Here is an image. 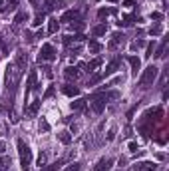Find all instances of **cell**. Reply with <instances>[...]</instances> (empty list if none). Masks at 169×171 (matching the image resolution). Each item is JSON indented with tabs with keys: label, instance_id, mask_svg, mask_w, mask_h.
<instances>
[{
	"label": "cell",
	"instance_id": "obj_1",
	"mask_svg": "<svg viewBox=\"0 0 169 171\" xmlns=\"http://www.w3.org/2000/svg\"><path fill=\"white\" fill-rule=\"evenodd\" d=\"M157 74H159V68L157 66H153V64L147 66L143 70V74H141V78H139V86L141 88H149V86L157 80Z\"/></svg>",
	"mask_w": 169,
	"mask_h": 171
},
{
	"label": "cell",
	"instance_id": "obj_2",
	"mask_svg": "<svg viewBox=\"0 0 169 171\" xmlns=\"http://www.w3.org/2000/svg\"><path fill=\"white\" fill-rule=\"evenodd\" d=\"M20 76H22V72L14 64H8V68H6V84H8V90H12V92L16 90V84H18Z\"/></svg>",
	"mask_w": 169,
	"mask_h": 171
},
{
	"label": "cell",
	"instance_id": "obj_3",
	"mask_svg": "<svg viewBox=\"0 0 169 171\" xmlns=\"http://www.w3.org/2000/svg\"><path fill=\"white\" fill-rule=\"evenodd\" d=\"M18 153H20V163H22V167L28 169L30 159H32V151H30V147L22 141V139H18Z\"/></svg>",
	"mask_w": 169,
	"mask_h": 171
},
{
	"label": "cell",
	"instance_id": "obj_4",
	"mask_svg": "<svg viewBox=\"0 0 169 171\" xmlns=\"http://www.w3.org/2000/svg\"><path fill=\"white\" fill-rule=\"evenodd\" d=\"M38 60L40 62H54L56 60V50H54L52 44H42L38 52Z\"/></svg>",
	"mask_w": 169,
	"mask_h": 171
},
{
	"label": "cell",
	"instance_id": "obj_5",
	"mask_svg": "<svg viewBox=\"0 0 169 171\" xmlns=\"http://www.w3.org/2000/svg\"><path fill=\"white\" fill-rule=\"evenodd\" d=\"M107 100H106V95L104 94H97L94 95V102H92V109L96 111V114H100V111H104V108H106Z\"/></svg>",
	"mask_w": 169,
	"mask_h": 171
},
{
	"label": "cell",
	"instance_id": "obj_6",
	"mask_svg": "<svg viewBox=\"0 0 169 171\" xmlns=\"http://www.w3.org/2000/svg\"><path fill=\"white\" fill-rule=\"evenodd\" d=\"M111 165H113V159H111V157H101L100 161L94 165L92 171H110Z\"/></svg>",
	"mask_w": 169,
	"mask_h": 171
},
{
	"label": "cell",
	"instance_id": "obj_7",
	"mask_svg": "<svg viewBox=\"0 0 169 171\" xmlns=\"http://www.w3.org/2000/svg\"><path fill=\"white\" fill-rule=\"evenodd\" d=\"M117 68H120V60H117V58H116V60H111V62H110V64H107V66H106V70H104V72H101V74H100V78H101V80H104V78L111 76V74H116V70H117Z\"/></svg>",
	"mask_w": 169,
	"mask_h": 171
},
{
	"label": "cell",
	"instance_id": "obj_8",
	"mask_svg": "<svg viewBox=\"0 0 169 171\" xmlns=\"http://www.w3.org/2000/svg\"><path fill=\"white\" fill-rule=\"evenodd\" d=\"M123 40H126V36H123L121 32H116L113 36H111V40H110V44H107V48H110V50H116L120 44H123Z\"/></svg>",
	"mask_w": 169,
	"mask_h": 171
},
{
	"label": "cell",
	"instance_id": "obj_9",
	"mask_svg": "<svg viewBox=\"0 0 169 171\" xmlns=\"http://www.w3.org/2000/svg\"><path fill=\"white\" fill-rule=\"evenodd\" d=\"M157 169V165H155L153 161H141V163H135L133 171H155Z\"/></svg>",
	"mask_w": 169,
	"mask_h": 171
},
{
	"label": "cell",
	"instance_id": "obj_10",
	"mask_svg": "<svg viewBox=\"0 0 169 171\" xmlns=\"http://www.w3.org/2000/svg\"><path fill=\"white\" fill-rule=\"evenodd\" d=\"M127 62H129V66H131V74L137 76V72H139V68H141V60L135 58V56H127Z\"/></svg>",
	"mask_w": 169,
	"mask_h": 171
},
{
	"label": "cell",
	"instance_id": "obj_11",
	"mask_svg": "<svg viewBox=\"0 0 169 171\" xmlns=\"http://www.w3.org/2000/svg\"><path fill=\"white\" fill-rule=\"evenodd\" d=\"M14 66L18 68L20 72H24V70H26V66H28V56H24V54H18V56H16Z\"/></svg>",
	"mask_w": 169,
	"mask_h": 171
},
{
	"label": "cell",
	"instance_id": "obj_12",
	"mask_svg": "<svg viewBox=\"0 0 169 171\" xmlns=\"http://www.w3.org/2000/svg\"><path fill=\"white\" fill-rule=\"evenodd\" d=\"M64 76H66V80H78L80 78V70L74 66H68L66 70H64Z\"/></svg>",
	"mask_w": 169,
	"mask_h": 171
},
{
	"label": "cell",
	"instance_id": "obj_13",
	"mask_svg": "<svg viewBox=\"0 0 169 171\" xmlns=\"http://www.w3.org/2000/svg\"><path fill=\"white\" fill-rule=\"evenodd\" d=\"M36 78H38V74L32 70V72H30V76H28V82H26V95L36 88Z\"/></svg>",
	"mask_w": 169,
	"mask_h": 171
},
{
	"label": "cell",
	"instance_id": "obj_14",
	"mask_svg": "<svg viewBox=\"0 0 169 171\" xmlns=\"http://www.w3.org/2000/svg\"><path fill=\"white\" fill-rule=\"evenodd\" d=\"M62 92L66 95H70V98H74V95H80V88H76V86H72V84H66L62 88Z\"/></svg>",
	"mask_w": 169,
	"mask_h": 171
},
{
	"label": "cell",
	"instance_id": "obj_15",
	"mask_svg": "<svg viewBox=\"0 0 169 171\" xmlns=\"http://www.w3.org/2000/svg\"><path fill=\"white\" fill-rule=\"evenodd\" d=\"M58 28H60L58 18H50L48 20V34H56V32H58Z\"/></svg>",
	"mask_w": 169,
	"mask_h": 171
},
{
	"label": "cell",
	"instance_id": "obj_16",
	"mask_svg": "<svg viewBox=\"0 0 169 171\" xmlns=\"http://www.w3.org/2000/svg\"><path fill=\"white\" fill-rule=\"evenodd\" d=\"M74 18H78V12H76V10H68V12H64V14H62L60 22H70V20H74Z\"/></svg>",
	"mask_w": 169,
	"mask_h": 171
},
{
	"label": "cell",
	"instance_id": "obj_17",
	"mask_svg": "<svg viewBox=\"0 0 169 171\" xmlns=\"http://www.w3.org/2000/svg\"><path fill=\"white\" fill-rule=\"evenodd\" d=\"M106 32H107V24H106V22H104V24H97L96 28L92 30V34H94V36H104Z\"/></svg>",
	"mask_w": 169,
	"mask_h": 171
},
{
	"label": "cell",
	"instance_id": "obj_18",
	"mask_svg": "<svg viewBox=\"0 0 169 171\" xmlns=\"http://www.w3.org/2000/svg\"><path fill=\"white\" fill-rule=\"evenodd\" d=\"M70 108L74 109V111H82V109H86V100H76L70 104Z\"/></svg>",
	"mask_w": 169,
	"mask_h": 171
},
{
	"label": "cell",
	"instance_id": "obj_19",
	"mask_svg": "<svg viewBox=\"0 0 169 171\" xmlns=\"http://www.w3.org/2000/svg\"><path fill=\"white\" fill-rule=\"evenodd\" d=\"M100 66H101V58H96V60H92V62L86 64V70L88 72H94L96 68H100Z\"/></svg>",
	"mask_w": 169,
	"mask_h": 171
},
{
	"label": "cell",
	"instance_id": "obj_20",
	"mask_svg": "<svg viewBox=\"0 0 169 171\" xmlns=\"http://www.w3.org/2000/svg\"><path fill=\"white\" fill-rule=\"evenodd\" d=\"M40 104H42V100H36V102H34V104L30 105L28 109H26V114H28V115H36V114H38V108H40Z\"/></svg>",
	"mask_w": 169,
	"mask_h": 171
},
{
	"label": "cell",
	"instance_id": "obj_21",
	"mask_svg": "<svg viewBox=\"0 0 169 171\" xmlns=\"http://www.w3.org/2000/svg\"><path fill=\"white\" fill-rule=\"evenodd\" d=\"M58 139L64 143V145H68V143L72 141V135H70L68 131H60V133H58Z\"/></svg>",
	"mask_w": 169,
	"mask_h": 171
},
{
	"label": "cell",
	"instance_id": "obj_22",
	"mask_svg": "<svg viewBox=\"0 0 169 171\" xmlns=\"http://www.w3.org/2000/svg\"><path fill=\"white\" fill-rule=\"evenodd\" d=\"M101 50V44L97 42V40H90V52L92 54H97Z\"/></svg>",
	"mask_w": 169,
	"mask_h": 171
},
{
	"label": "cell",
	"instance_id": "obj_23",
	"mask_svg": "<svg viewBox=\"0 0 169 171\" xmlns=\"http://www.w3.org/2000/svg\"><path fill=\"white\" fill-rule=\"evenodd\" d=\"M58 4H60V0H44V6H46V10H54Z\"/></svg>",
	"mask_w": 169,
	"mask_h": 171
},
{
	"label": "cell",
	"instance_id": "obj_24",
	"mask_svg": "<svg viewBox=\"0 0 169 171\" xmlns=\"http://www.w3.org/2000/svg\"><path fill=\"white\" fill-rule=\"evenodd\" d=\"M161 32H163V26H161V24H155V26H151V30H149L151 36H159Z\"/></svg>",
	"mask_w": 169,
	"mask_h": 171
},
{
	"label": "cell",
	"instance_id": "obj_25",
	"mask_svg": "<svg viewBox=\"0 0 169 171\" xmlns=\"http://www.w3.org/2000/svg\"><path fill=\"white\" fill-rule=\"evenodd\" d=\"M46 161H48V153H46V151H40V155H38V161H36V163H38V165L42 167V165H46Z\"/></svg>",
	"mask_w": 169,
	"mask_h": 171
},
{
	"label": "cell",
	"instance_id": "obj_26",
	"mask_svg": "<svg viewBox=\"0 0 169 171\" xmlns=\"http://www.w3.org/2000/svg\"><path fill=\"white\" fill-rule=\"evenodd\" d=\"M24 20H28V12H18V14H16V18H14V22L16 24H22Z\"/></svg>",
	"mask_w": 169,
	"mask_h": 171
},
{
	"label": "cell",
	"instance_id": "obj_27",
	"mask_svg": "<svg viewBox=\"0 0 169 171\" xmlns=\"http://www.w3.org/2000/svg\"><path fill=\"white\" fill-rule=\"evenodd\" d=\"M70 28H72V30H76V32H82V30L84 28H86V24H84V22H76V24H70Z\"/></svg>",
	"mask_w": 169,
	"mask_h": 171
},
{
	"label": "cell",
	"instance_id": "obj_28",
	"mask_svg": "<svg viewBox=\"0 0 169 171\" xmlns=\"http://www.w3.org/2000/svg\"><path fill=\"white\" fill-rule=\"evenodd\" d=\"M133 16H123V22H117L120 24V26H131V24H133Z\"/></svg>",
	"mask_w": 169,
	"mask_h": 171
},
{
	"label": "cell",
	"instance_id": "obj_29",
	"mask_svg": "<svg viewBox=\"0 0 169 171\" xmlns=\"http://www.w3.org/2000/svg\"><path fill=\"white\" fill-rule=\"evenodd\" d=\"M60 167H62V161H56V163H52V165L44 167L42 171H56V169H60Z\"/></svg>",
	"mask_w": 169,
	"mask_h": 171
},
{
	"label": "cell",
	"instance_id": "obj_30",
	"mask_svg": "<svg viewBox=\"0 0 169 171\" xmlns=\"http://www.w3.org/2000/svg\"><path fill=\"white\" fill-rule=\"evenodd\" d=\"M111 12H113V10L111 8H100V12H97V16H100V18H106L107 14H111Z\"/></svg>",
	"mask_w": 169,
	"mask_h": 171
},
{
	"label": "cell",
	"instance_id": "obj_31",
	"mask_svg": "<svg viewBox=\"0 0 169 171\" xmlns=\"http://www.w3.org/2000/svg\"><path fill=\"white\" fill-rule=\"evenodd\" d=\"M44 22V12H40L36 18H34V22H32V26H40V24Z\"/></svg>",
	"mask_w": 169,
	"mask_h": 171
},
{
	"label": "cell",
	"instance_id": "obj_32",
	"mask_svg": "<svg viewBox=\"0 0 169 171\" xmlns=\"http://www.w3.org/2000/svg\"><path fill=\"white\" fill-rule=\"evenodd\" d=\"M40 131H50V124L44 118H42V121H40Z\"/></svg>",
	"mask_w": 169,
	"mask_h": 171
},
{
	"label": "cell",
	"instance_id": "obj_33",
	"mask_svg": "<svg viewBox=\"0 0 169 171\" xmlns=\"http://www.w3.org/2000/svg\"><path fill=\"white\" fill-rule=\"evenodd\" d=\"M52 95H54V88H52V86H50L48 90H46V94L42 95V100H48V98H52Z\"/></svg>",
	"mask_w": 169,
	"mask_h": 171
},
{
	"label": "cell",
	"instance_id": "obj_34",
	"mask_svg": "<svg viewBox=\"0 0 169 171\" xmlns=\"http://www.w3.org/2000/svg\"><path fill=\"white\" fill-rule=\"evenodd\" d=\"M153 48H155V40H153V42H149V44H147V54H145L147 58H149L151 54H153Z\"/></svg>",
	"mask_w": 169,
	"mask_h": 171
},
{
	"label": "cell",
	"instance_id": "obj_35",
	"mask_svg": "<svg viewBox=\"0 0 169 171\" xmlns=\"http://www.w3.org/2000/svg\"><path fill=\"white\" fill-rule=\"evenodd\" d=\"M64 171H80V163H72V165H68Z\"/></svg>",
	"mask_w": 169,
	"mask_h": 171
},
{
	"label": "cell",
	"instance_id": "obj_36",
	"mask_svg": "<svg viewBox=\"0 0 169 171\" xmlns=\"http://www.w3.org/2000/svg\"><path fill=\"white\" fill-rule=\"evenodd\" d=\"M143 46H145V42L137 40V42H133V44H131V50H137V48H143Z\"/></svg>",
	"mask_w": 169,
	"mask_h": 171
},
{
	"label": "cell",
	"instance_id": "obj_37",
	"mask_svg": "<svg viewBox=\"0 0 169 171\" xmlns=\"http://www.w3.org/2000/svg\"><path fill=\"white\" fill-rule=\"evenodd\" d=\"M161 18H163L161 12H151V20H161Z\"/></svg>",
	"mask_w": 169,
	"mask_h": 171
},
{
	"label": "cell",
	"instance_id": "obj_38",
	"mask_svg": "<svg viewBox=\"0 0 169 171\" xmlns=\"http://www.w3.org/2000/svg\"><path fill=\"white\" fill-rule=\"evenodd\" d=\"M129 151H131V153L137 151V143H135V141H129Z\"/></svg>",
	"mask_w": 169,
	"mask_h": 171
},
{
	"label": "cell",
	"instance_id": "obj_39",
	"mask_svg": "<svg viewBox=\"0 0 169 171\" xmlns=\"http://www.w3.org/2000/svg\"><path fill=\"white\" fill-rule=\"evenodd\" d=\"M113 137H116V129H110V131H107V141H111Z\"/></svg>",
	"mask_w": 169,
	"mask_h": 171
},
{
	"label": "cell",
	"instance_id": "obj_40",
	"mask_svg": "<svg viewBox=\"0 0 169 171\" xmlns=\"http://www.w3.org/2000/svg\"><path fill=\"white\" fill-rule=\"evenodd\" d=\"M123 6H127V8H131V6H135L133 0H123Z\"/></svg>",
	"mask_w": 169,
	"mask_h": 171
},
{
	"label": "cell",
	"instance_id": "obj_41",
	"mask_svg": "<svg viewBox=\"0 0 169 171\" xmlns=\"http://www.w3.org/2000/svg\"><path fill=\"white\" fill-rule=\"evenodd\" d=\"M8 165V157H2V159H0V167H6Z\"/></svg>",
	"mask_w": 169,
	"mask_h": 171
},
{
	"label": "cell",
	"instance_id": "obj_42",
	"mask_svg": "<svg viewBox=\"0 0 169 171\" xmlns=\"http://www.w3.org/2000/svg\"><path fill=\"white\" fill-rule=\"evenodd\" d=\"M157 159H159V161H165V153H157Z\"/></svg>",
	"mask_w": 169,
	"mask_h": 171
},
{
	"label": "cell",
	"instance_id": "obj_43",
	"mask_svg": "<svg viewBox=\"0 0 169 171\" xmlns=\"http://www.w3.org/2000/svg\"><path fill=\"white\" fill-rule=\"evenodd\" d=\"M4 153V143H0V155Z\"/></svg>",
	"mask_w": 169,
	"mask_h": 171
},
{
	"label": "cell",
	"instance_id": "obj_44",
	"mask_svg": "<svg viewBox=\"0 0 169 171\" xmlns=\"http://www.w3.org/2000/svg\"><path fill=\"white\" fill-rule=\"evenodd\" d=\"M0 10H4V0H0Z\"/></svg>",
	"mask_w": 169,
	"mask_h": 171
},
{
	"label": "cell",
	"instance_id": "obj_45",
	"mask_svg": "<svg viewBox=\"0 0 169 171\" xmlns=\"http://www.w3.org/2000/svg\"><path fill=\"white\" fill-rule=\"evenodd\" d=\"M110 2H117V0H110Z\"/></svg>",
	"mask_w": 169,
	"mask_h": 171
},
{
	"label": "cell",
	"instance_id": "obj_46",
	"mask_svg": "<svg viewBox=\"0 0 169 171\" xmlns=\"http://www.w3.org/2000/svg\"><path fill=\"white\" fill-rule=\"evenodd\" d=\"M0 46H2V40H0Z\"/></svg>",
	"mask_w": 169,
	"mask_h": 171
}]
</instances>
